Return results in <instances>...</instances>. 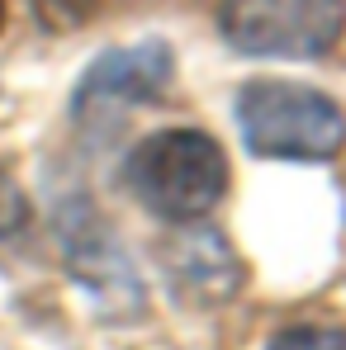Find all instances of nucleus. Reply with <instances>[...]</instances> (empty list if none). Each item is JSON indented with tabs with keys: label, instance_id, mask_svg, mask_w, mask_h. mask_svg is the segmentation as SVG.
Returning a JSON list of instances; mask_svg holds the SVG:
<instances>
[{
	"label": "nucleus",
	"instance_id": "obj_6",
	"mask_svg": "<svg viewBox=\"0 0 346 350\" xmlns=\"http://www.w3.org/2000/svg\"><path fill=\"white\" fill-rule=\"evenodd\" d=\"M162 265H166V280L185 303H228L232 293L242 289V260L228 246V237L219 228H209L204 218L199 223H185L180 232H171L162 241Z\"/></svg>",
	"mask_w": 346,
	"mask_h": 350
},
{
	"label": "nucleus",
	"instance_id": "obj_5",
	"mask_svg": "<svg viewBox=\"0 0 346 350\" xmlns=\"http://www.w3.org/2000/svg\"><path fill=\"white\" fill-rule=\"evenodd\" d=\"M58 241L66 251L71 275L95 293L100 308H110V312H138L143 308V284H138L123 246L86 199H71L58 208Z\"/></svg>",
	"mask_w": 346,
	"mask_h": 350
},
{
	"label": "nucleus",
	"instance_id": "obj_3",
	"mask_svg": "<svg viewBox=\"0 0 346 350\" xmlns=\"http://www.w3.org/2000/svg\"><path fill=\"white\" fill-rule=\"evenodd\" d=\"M219 29L247 57L313 62L346 33V0H219Z\"/></svg>",
	"mask_w": 346,
	"mask_h": 350
},
{
	"label": "nucleus",
	"instance_id": "obj_4",
	"mask_svg": "<svg viewBox=\"0 0 346 350\" xmlns=\"http://www.w3.org/2000/svg\"><path fill=\"white\" fill-rule=\"evenodd\" d=\"M171 48L162 38H143L128 48H110L86 66V76L76 81L71 109L81 123H100V118H119L123 109H138L147 100H157L171 81Z\"/></svg>",
	"mask_w": 346,
	"mask_h": 350
},
{
	"label": "nucleus",
	"instance_id": "obj_7",
	"mask_svg": "<svg viewBox=\"0 0 346 350\" xmlns=\"http://www.w3.org/2000/svg\"><path fill=\"white\" fill-rule=\"evenodd\" d=\"M34 251V208L19 189V180L0 161V256H29Z\"/></svg>",
	"mask_w": 346,
	"mask_h": 350
},
{
	"label": "nucleus",
	"instance_id": "obj_8",
	"mask_svg": "<svg viewBox=\"0 0 346 350\" xmlns=\"http://www.w3.org/2000/svg\"><path fill=\"white\" fill-rule=\"evenodd\" d=\"M24 5L34 10L38 29H48V33H71V29H81L86 19H95V10H100L105 0H24Z\"/></svg>",
	"mask_w": 346,
	"mask_h": 350
},
{
	"label": "nucleus",
	"instance_id": "obj_9",
	"mask_svg": "<svg viewBox=\"0 0 346 350\" xmlns=\"http://www.w3.org/2000/svg\"><path fill=\"white\" fill-rule=\"evenodd\" d=\"M266 350H346L342 327H289Z\"/></svg>",
	"mask_w": 346,
	"mask_h": 350
},
{
	"label": "nucleus",
	"instance_id": "obj_10",
	"mask_svg": "<svg viewBox=\"0 0 346 350\" xmlns=\"http://www.w3.org/2000/svg\"><path fill=\"white\" fill-rule=\"evenodd\" d=\"M0 29H5V0H0Z\"/></svg>",
	"mask_w": 346,
	"mask_h": 350
},
{
	"label": "nucleus",
	"instance_id": "obj_1",
	"mask_svg": "<svg viewBox=\"0 0 346 350\" xmlns=\"http://www.w3.org/2000/svg\"><path fill=\"white\" fill-rule=\"evenodd\" d=\"M123 180L147 213L171 223H199L228 194V157L199 128H166L128 152Z\"/></svg>",
	"mask_w": 346,
	"mask_h": 350
},
{
	"label": "nucleus",
	"instance_id": "obj_2",
	"mask_svg": "<svg viewBox=\"0 0 346 350\" xmlns=\"http://www.w3.org/2000/svg\"><path fill=\"white\" fill-rule=\"evenodd\" d=\"M237 133L251 157L328 161L346 142V114L332 95L294 81H247L237 90Z\"/></svg>",
	"mask_w": 346,
	"mask_h": 350
}]
</instances>
